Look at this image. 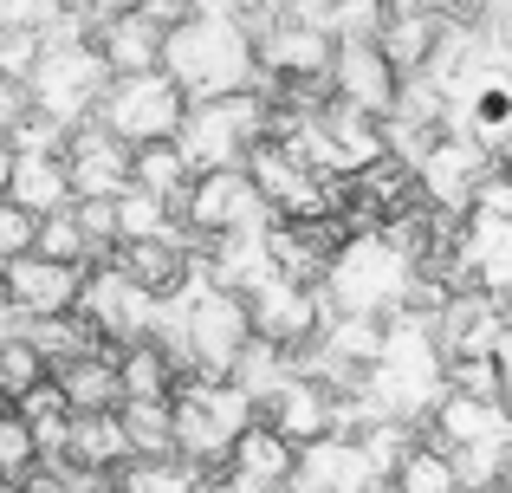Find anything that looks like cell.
<instances>
[{"mask_svg": "<svg viewBox=\"0 0 512 493\" xmlns=\"http://www.w3.org/2000/svg\"><path fill=\"white\" fill-rule=\"evenodd\" d=\"M163 78L188 98V111H195V104H221V98L266 91L247 7H234V0L188 7L182 26H169V33H163Z\"/></svg>", "mask_w": 512, "mask_h": 493, "instance_id": "cell-1", "label": "cell"}, {"mask_svg": "<svg viewBox=\"0 0 512 493\" xmlns=\"http://www.w3.org/2000/svg\"><path fill=\"white\" fill-rule=\"evenodd\" d=\"M156 351L175 364V377L182 383H227L240 364V351L253 344V312L240 292L214 286L208 266H188V279L163 299V312H156Z\"/></svg>", "mask_w": 512, "mask_h": 493, "instance_id": "cell-2", "label": "cell"}, {"mask_svg": "<svg viewBox=\"0 0 512 493\" xmlns=\"http://www.w3.org/2000/svg\"><path fill=\"white\" fill-rule=\"evenodd\" d=\"M98 20H104V7H59V20H52V33H46V52H39L33 78H26L33 117L72 130V137L85 124H98L104 91L117 85L104 52H98Z\"/></svg>", "mask_w": 512, "mask_h": 493, "instance_id": "cell-3", "label": "cell"}, {"mask_svg": "<svg viewBox=\"0 0 512 493\" xmlns=\"http://www.w3.org/2000/svg\"><path fill=\"white\" fill-rule=\"evenodd\" d=\"M415 260L402 253L389 234H363L350 228V241L331 253L325 266V299H331V318H370V325H389V318L409 312L415 299Z\"/></svg>", "mask_w": 512, "mask_h": 493, "instance_id": "cell-4", "label": "cell"}, {"mask_svg": "<svg viewBox=\"0 0 512 493\" xmlns=\"http://www.w3.org/2000/svg\"><path fill=\"white\" fill-rule=\"evenodd\" d=\"M169 409H175V461L195 474H227L234 448L260 422V403L240 396L234 383H182Z\"/></svg>", "mask_w": 512, "mask_h": 493, "instance_id": "cell-5", "label": "cell"}, {"mask_svg": "<svg viewBox=\"0 0 512 493\" xmlns=\"http://www.w3.org/2000/svg\"><path fill=\"white\" fill-rule=\"evenodd\" d=\"M273 137V98L247 91V98H221V104H195L182 124V156L195 176H221V169H247V156Z\"/></svg>", "mask_w": 512, "mask_h": 493, "instance_id": "cell-6", "label": "cell"}, {"mask_svg": "<svg viewBox=\"0 0 512 493\" xmlns=\"http://www.w3.org/2000/svg\"><path fill=\"white\" fill-rule=\"evenodd\" d=\"M98 124L111 130L124 150H150V143H175L188 124V98L169 85L163 72H143V78H117L104 91V111Z\"/></svg>", "mask_w": 512, "mask_h": 493, "instance_id": "cell-7", "label": "cell"}, {"mask_svg": "<svg viewBox=\"0 0 512 493\" xmlns=\"http://www.w3.org/2000/svg\"><path fill=\"white\" fill-rule=\"evenodd\" d=\"M156 312H163V299H156V292H143L117 260L91 266L85 299H78V318H85V325L104 338V351L124 357V351H137V344H150L156 338Z\"/></svg>", "mask_w": 512, "mask_h": 493, "instance_id": "cell-8", "label": "cell"}, {"mask_svg": "<svg viewBox=\"0 0 512 493\" xmlns=\"http://www.w3.org/2000/svg\"><path fill=\"white\" fill-rule=\"evenodd\" d=\"M182 228L201 247H214V241H240V234H266L279 221L266 208V195L253 189L247 169H221V176H195V189L182 202Z\"/></svg>", "mask_w": 512, "mask_h": 493, "instance_id": "cell-9", "label": "cell"}, {"mask_svg": "<svg viewBox=\"0 0 512 493\" xmlns=\"http://www.w3.org/2000/svg\"><path fill=\"white\" fill-rule=\"evenodd\" d=\"M247 312H253V338L279 344V351H312L318 338L331 331V299L325 286H292V279H266V286L247 292Z\"/></svg>", "mask_w": 512, "mask_h": 493, "instance_id": "cell-10", "label": "cell"}, {"mask_svg": "<svg viewBox=\"0 0 512 493\" xmlns=\"http://www.w3.org/2000/svg\"><path fill=\"white\" fill-rule=\"evenodd\" d=\"M487 176H493V156L480 150V143L441 137V150L415 169V189H422V202L435 208L441 221H467L474 202H480V189H487Z\"/></svg>", "mask_w": 512, "mask_h": 493, "instance_id": "cell-11", "label": "cell"}, {"mask_svg": "<svg viewBox=\"0 0 512 493\" xmlns=\"http://www.w3.org/2000/svg\"><path fill=\"white\" fill-rule=\"evenodd\" d=\"M331 98L350 104V111H363V117H376V124H389V117H396V98H402V72L383 59L376 39H344V46L331 52Z\"/></svg>", "mask_w": 512, "mask_h": 493, "instance_id": "cell-12", "label": "cell"}, {"mask_svg": "<svg viewBox=\"0 0 512 493\" xmlns=\"http://www.w3.org/2000/svg\"><path fill=\"white\" fill-rule=\"evenodd\" d=\"M454 266H461L467 292L487 299H512V215H467L461 241H454Z\"/></svg>", "mask_w": 512, "mask_h": 493, "instance_id": "cell-13", "label": "cell"}, {"mask_svg": "<svg viewBox=\"0 0 512 493\" xmlns=\"http://www.w3.org/2000/svg\"><path fill=\"white\" fill-rule=\"evenodd\" d=\"M130 163H137V150H124L104 124H85L72 137V150H65L78 202H124L130 195Z\"/></svg>", "mask_w": 512, "mask_h": 493, "instance_id": "cell-14", "label": "cell"}, {"mask_svg": "<svg viewBox=\"0 0 512 493\" xmlns=\"http://www.w3.org/2000/svg\"><path fill=\"white\" fill-rule=\"evenodd\" d=\"M383 474L370 468L357 435H325V442L299 448V468H292L286 493H376Z\"/></svg>", "mask_w": 512, "mask_h": 493, "instance_id": "cell-15", "label": "cell"}, {"mask_svg": "<svg viewBox=\"0 0 512 493\" xmlns=\"http://www.w3.org/2000/svg\"><path fill=\"white\" fill-rule=\"evenodd\" d=\"M85 279L91 273H78V266H52V260H39V253L0 266V286H7V299L20 305L26 318H72L78 299H85Z\"/></svg>", "mask_w": 512, "mask_h": 493, "instance_id": "cell-16", "label": "cell"}, {"mask_svg": "<svg viewBox=\"0 0 512 493\" xmlns=\"http://www.w3.org/2000/svg\"><path fill=\"white\" fill-rule=\"evenodd\" d=\"M454 20H461L454 7H383L376 46H383V59L396 65L402 78H415V72L435 65V52H441V39L454 33Z\"/></svg>", "mask_w": 512, "mask_h": 493, "instance_id": "cell-17", "label": "cell"}, {"mask_svg": "<svg viewBox=\"0 0 512 493\" xmlns=\"http://www.w3.org/2000/svg\"><path fill=\"white\" fill-rule=\"evenodd\" d=\"M428 442L441 455H467V448H512V422H506V403L493 396H461L448 390V403L435 409L428 422Z\"/></svg>", "mask_w": 512, "mask_h": 493, "instance_id": "cell-18", "label": "cell"}, {"mask_svg": "<svg viewBox=\"0 0 512 493\" xmlns=\"http://www.w3.org/2000/svg\"><path fill=\"white\" fill-rule=\"evenodd\" d=\"M338 403H344L338 390H325L318 377H305V370H299V377H292L286 390L260 409V422H273L292 448H312V442H325V435H338Z\"/></svg>", "mask_w": 512, "mask_h": 493, "instance_id": "cell-19", "label": "cell"}, {"mask_svg": "<svg viewBox=\"0 0 512 493\" xmlns=\"http://www.w3.org/2000/svg\"><path fill=\"white\" fill-rule=\"evenodd\" d=\"M98 52H104V65H111V78L163 72V26H156L143 7H104Z\"/></svg>", "mask_w": 512, "mask_h": 493, "instance_id": "cell-20", "label": "cell"}, {"mask_svg": "<svg viewBox=\"0 0 512 493\" xmlns=\"http://www.w3.org/2000/svg\"><path fill=\"white\" fill-rule=\"evenodd\" d=\"M65 468L98 474V481H117L124 468H137V448H130L124 409H111V416H72V448H65Z\"/></svg>", "mask_w": 512, "mask_h": 493, "instance_id": "cell-21", "label": "cell"}, {"mask_svg": "<svg viewBox=\"0 0 512 493\" xmlns=\"http://www.w3.org/2000/svg\"><path fill=\"white\" fill-rule=\"evenodd\" d=\"M13 208H26L33 221H52L78 202L72 195V169L65 156H13V189H7Z\"/></svg>", "mask_w": 512, "mask_h": 493, "instance_id": "cell-22", "label": "cell"}, {"mask_svg": "<svg viewBox=\"0 0 512 493\" xmlns=\"http://www.w3.org/2000/svg\"><path fill=\"white\" fill-rule=\"evenodd\" d=\"M292 468H299V448H292L273 422H253L247 442L234 448V461H227V474H240V481H253V487H273V493L292 487Z\"/></svg>", "mask_w": 512, "mask_h": 493, "instance_id": "cell-23", "label": "cell"}, {"mask_svg": "<svg viewBox=\"0 0 512 493\" xmlns=\"http://www.w3.org/2000/svg\"><path fill=\"white\" fill-rule=\"evenodd\" d=\"M59 390L72 403V416H111L124 409V377H117V351H98V357H78V364L59 370Z\"/></svg>", "mask_w": 512, "mask_h": 493, "instance_id": "cell-24", "label": "cell"}, {"mask_svg": "<svg viewBox=\"0 0 512 493\" xmlns=\"http://www.w3.org/2000/svg\"><path fill=\"white\" fill-rule=\"evenodd\" d=\"M130 189L156 195V202H169L175 215H182L188 189H195V169H188L182 143H150V150H137V163H130Z\"/></svg>", "mask_w": 512, "mask_h": 493, "instance_id": "cell-25", "label": "cell"}, {"mask_svg": "<svg viewBox=\"0 0 512 493\" xmlns=\"http://www.w3.org/2000/svg\"><path fill=\"white\" fill-rule=\"evenodd\" d=\"M117 377H124V403H175L182 377L156 344H137V351L117 357Z\"/></svg>", "mask_w": 512, "mask_h": 493, "instance_id": "cell-26", "label": "cell"}, {"mask_svg": "<svg viewBox=\"0 0 512 493\" xmlns=\"http://www.w3.org/2000/svg\"><path fill=\"white\" fill-rule=\"evenodd\" d=\"M124 429L137 461H175V409L169 403H124Z\"/></svg>", "mask_w": 512, "mask_h": 493, "instance_id": "cell-27", "label": "cell"}, {"mask_svg": "<svg viewBox=\"0 0 512 493\" xmlns=\"http://www.w3.org/2000/svg\"><path fill=\"white\" fill-rule=\"evenodd\" d=\"M39 260H52V266H78V273H91V266H104L98 260V247L85 241V228H78V215L65 208V215H52V221H39Z\"/></svg>", "mask_w": 512, "mask_h": 493, "instance_id": "cell-28", "label": "cell"}, {"mask_svg": "<svg viewBox=\"0 0 512 493\" xmlns=\"http://www.w3.org/2000/svg\"><path fill=\"white\" fill-rule=\"evenodd\" d=\"M396 487H402V493H461V481H454V461L441 455L435 442H422L409 461H402Z\"/></svg>", "mask_w": 512, "mask_h": 493, "instance_id": "cell-29", "label": "cell"}, {"mask_svg": "<svg viewBox=\"0 0 512 493\" xmlns=\"http://www.w3.org/2000/svg\"><path fill=\"white\" fill-rule=\"evenodd\" d=\"M26 474H39V442H33V429H26L20 416H7L0 422V481L20 487Z\"/></svg>", "mask_w": 512, "mask_h": 493, "instance_id": "cell-30", "label": "cell"}, {"mask_svg": "<svg viewBox=\"0 0 512 493\" xmlns=\"http://www.w3.org/2000/svg\"><path fill=\"white\" fill-rule=\"evenodd\" d=\"M46 377H52V370H46V357H39L33 344H7V351H0V390H7L13 403H20V396H33Z\"/></svg>", "mask_w": 512, "mask_h": 493, "instance_id": "cell-31", "label": "cell"}, {"mask_svg": "<svg viewBox=\"0 0 512 493\" xmlns=\"http://www.w3.org/2000/svg\"><path fill=\"white\" fill-rule=\"evenodd\" d=\"M7 150L13 156H65V150H72V130L46 124V117H26V124L7 130Z\"/></svg>", "mask_w": 512, "mask_h": 493, "instance_id": "cell-32", "label": "cell"}, {"mask_svg": "<svg viewBox=\"0 0 512 493\" xmlns=\"http://www.w3.org/2000/svg\"><path fill=\"white\" fill-rule=\"evenodd\" d=\"M39 247V221L26 215V208H13V202H0V266H13V260H26V253Z\"/></svg>", "mask_w": 512, "mask_h": 493, "instance_id": "cell-33", "label": "cell"}, {"mask_svg": "<svg viewBox=\"0 0 512 493\" xmlns=\"http://www.w3.org/2000/svg\"><path fill=\"white\" fill-rule=\"evenodd\" d=\"M78 228H85V241L98 247V260H111L117 253V202H72Z\"/></svg>", "mask_w": 512, "mask_h": 493, "instance_id": "cell-34", "label": "cell"}, {"mask_svg": "<svg viewBox=\"0 0 512 493\" xmlns=\"http://www.w3.org/2000/svg\"><path fill=\"white\" fill-rule=\"evenodd\" d=\"M26 117H33V104H26V85L0 78V137H7L13 124H26Z\"/></svg>", "mask_w": 512, "mask_h": 493, "instance_id": "cell-35", "label": "cell"}, {"mask_svg": "<svg viewBox=\"0 0 512 493\" xmlns=\"http://www.w3.org/2000/svg\"><path fill=\"white\" fill-rule=\"evenodd\" d=\"M26 325H33V318H26L20 305L7 299V286H0V351H7V344H26Z\"/></svg>", "mask_w": 512, "mask_h": 493, "instance_id": "cell-36", "label": "cell"}, {"mask_svg": "<svg viewBox=\"0 0 512 493\" xmlns=\"http://www.w3.org/2000/svg\"><path fill=\"white\" fill-rule=\"evenodd\" d=\"M201 493H273V487H253V481H240V474H208Z\"/></svg>", "mask_w": 512, "mask_h": 493, "instance_id": "cell-37", "label": "cell"}, {"mask_svg": "<svg viewBox=\"0 0 512 493\" xmlns=\"http://www.w3.org/2000/svg\"><path fill=\"white\" fill-rule=\"evenodd\" d=\"M7 189H13V150H7V137H0V202H7Z\"/></svg>", "mask_w": 512, "mask_h": 493, "instance_id": "cell-38", "label": "cell"}, {"mask_svg": "<svg viewBox=\"0 0 512 493\" xmlns=\"http://www.w3.org/2000/svg\"><path fill=\"white\" fill-rule=\"evenodd\" d=\"M7 416H13V396H7V390H0V422H7Z\"/></svg>", "mask_w": 512, "mask_h": 493, "instance_id": "cell-39", "label": "cell"}, {"mask_svg": "<svg viewBox=\"0 0 512 493\" xmlns=\"http://www.w3.org/2000/svg\"><path fill=\"white\" fill-rule=\"evenodd\" d=\"M376 493H402V487H396V481H383V487H376Z\"/></svg>", "mask_w": 512, "mask_h": 493, "instance_id": "cell-40", "label": "cell"}, {"mask_svg": "<svg viewBox=\"0 0 512 493\" xmlns=\"http://www.w3.org/2000/svg\"><path fill=\"white\" fill-rule=\"evenodd\" d=\"M506 422H512V396H506Z\"/></svg>", "mask_w": 512, "mask_h": 493, "instance_id": "cell-41", "label": "cell"}, {"mask_svg": "<svg viewBox=\"0 0 512 493\" xmlns=\"http://www.w3.org/2000/svg\"><path fill=\"white\" fill-rule=\"evenodd\" d=\"M493 493H512V481H506V487H493Z\"/></svg>", "mask_w": 512, "mask_h": 493, "instance_id": "cell-42", "label": "cell"}, {"mask_svg": "<svg viewBox=\"0 0 512 493\" xmlns=\"http://www.w3.org/2000/svg\"><path fill=\"white\" fill-rule=\"evenodd\" d=\"M0 33H7V13H0Z\"/></svg>", "mask_w": 512, "mask_h": 493, "instance_id": "cell-43", "label": "cell"}, {"mask_svg": "<svg viewBox=\"0 0 512 493\" xmlns=\"http://www.w3.org/2000/svg\"><path fill=\"white\" fill-rule=\"evenodd\" d=\"M0 493H7V481H0Z\"/></svg>", "mask_w": 512, "mask_h": 493, "instance_id": "cell-44", "label": "cell"}]
</instances>
